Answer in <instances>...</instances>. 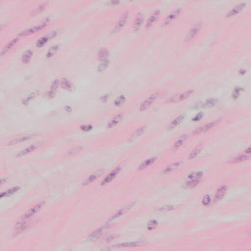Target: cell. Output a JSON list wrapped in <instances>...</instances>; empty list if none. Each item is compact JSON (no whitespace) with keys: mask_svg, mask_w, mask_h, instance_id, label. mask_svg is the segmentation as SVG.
Masks as SVG:
<instances>
[{"mask_svg":"<svg viewBox=\"0 0 251 251\" xmlns=\"http://www.w3.org/2000/svg\"><path fill=\"white\" fill-rule=\"evenodd\" d=\"M44 202H42L32 207L26 213H25V214L16 223V227L18 229L22 228L26 223L27 220H29L36 213H37V212L40 211L43 205H44Z\"/></svg>","mask_w":251,"mask_h":251,"instance_id":"1","label":"cell"},{"mask_svg":"<svg viewBox=\"0 0 251 251\" xmlns=\"http://www.w3.org/2000/svg\"><path fill=\"white\" fill-rule=\"evenodd\" d=\"M194 93V89H190L180 94H176L168 100V103H176L182 102L189 98Z\"/></svg>","mask_w":251,"mask_h":251,"instance_id":"2","label":"cell"},{"mask_svg":"<svg viewBox=\"0 0 251 251\" xmlns=\"http://www.w3.org/2000/svg\"><path fill=\"white\" fill-rule=\"evenodd\" d=\"M50 21L49 19H45L44 21H42V22L39 24V25H37L33 27H30L29 29H27L26 30H23L22 31L21 33H20V36H26V35H29V34H32L33 33L37 32L38 30H40L43 29L45 27H46Z\"/></svg>","mask_w":251,"mask_h":251,"instance_id":"3","label":"cell"},{"mask_svg":"<svg viewBox=\"0 0 251 251\" xmlns=\"http://www.w3.org/2000/svg\"><path fill=\"white\" fill-rule=\"evenodd\" d=\"M158 95L157 93H154L147 97L140 105L139 110L140 111H144L147 109H148L153 104V103L156 101L157 97L158 96Z\"/></svg>","mask_w":251,"mask_h":251,"instance_id":"4","label":"cell"},{"mask_svg":"<svg viewBox=\"0 0 251 251\" xmlns=\"http://www.w3.org/2000/svg\"><path fill=\"white\" fill-rule=\"evenodd\" d=\"M128 17V13L127 12H125L124 13H123L122 15L121 16V17H120V18H119V20L118 21V22L117 23L116 25H115V26L113 29L112 32L113 33H117L118 31H120L124 27V26L127 23Z\"/></svg>","mask_w":251,"mask_h":251,"instance_id":"5","label":"cell"},{"mask_svg":"<svg viewBox=\"0 0 251 251\" xmlns=\"http://www.w3.org/2000/svg\"><path fill=\"white\" fill-rule=\"evenodd\" d=\"M219 121L216 120L208 123L207 124L205 125L200 127L199 128L195 129V131H194L193 133L194 135H199L207 132V131H208L209 129L214 127L216 125H217L218 123H219Z\"/></svg>","mask_w":251,"mask_h":251,"instance_id":"6","label":"cell"},{"mask_svg":"<svg viewBox=\"0 0 251 251\" xmlns=\"http://www.w3.org/2000/svg\"><path fill=\"white\" fill-rule=\"evenodd\" d=\"M181 11H182V8H176L172 11L164 20V23H163L164 26H167L173 21H174V20L179 16Z\"/></svg>","mask_w":251,"mask_h":251,"instance_id":"7","label":"cell"},{"mask_svg":"<svg viewBox=\"0 0 251 251\" xmlns=\"http://www.w3.org/2000/svg\"><path fill=\"white\" fill-rule=\"evenodd\" d=\"M201 23H199L195 25L192 29L188 32V34L186 35V42H189L193 39L196 35L199 33V31L202 27Z\"/></svg>","mask_w":251,"mask_h":251,"instance_id":"8","label":"cell"},{"mask_svg":"<svg viewBox=\"0 0 251 251\" xmlns=\"http://www.w3.org/2000/svg\"><path fill=\"white\" fill-rule=\"evenodd\" d=\"M246 5V3L245 2L238 4L237 5H235V7H234L227 13L226 17L229 18V17H233L234 15H236L240 13L245 8Z\"/></svg>","mask_w":251,"mask_h":251,"instance_id":"9","label":"cell"},{"mask_svg":"<svg viewBox=\"0 0 251 251\" xmlns=\"http://www.w3.org/2000/svg\"><path fill=\"white\" fill-rule=\"evenodd\" d=\"M146 242L144 241H138L135 242H128L119 244L115 245L114 247L116 248H133V247H139L143 246L145 244Z\"/></svg>","mask_w":251,"mask_h":251,"instance_id":"10","label":"cell"},{"mask_svg":"<svg viewBox=\"0 0 251 251\" xmlns=\"http://www.w3.org/2000/svg\"><path fill=\"white\" fill-rule=\"evenodd\" d=\"M160 10H156L154 11L152 14L148 18V20L147 21L146 25V27L147 29H149L150 27L153 26V25H154V23L157 22V20H158V18L160 17Z\"/></svg>","mask_w":251,"mask_h":251,"instance_id":"11","label":"cell"},{"mask_svg":"<svg viewBox=\"0 0 251 251\" xmlns=\"http://www.w3.org/2000/svg\"><path fill=\"white\" fill-rule=\"evenodd\" d=\"M121 169V168L120 166H118L116 168H115L114 170H113L110 173V174L107 176L105 178V179L103 180V181L101 183L102 185H105V184L111 182V180L114 179L115 176L117 175L119 172L120 171Z\"/></svg>","mask_w":251,"mask_h":251,"instance_id":"12","label":"cell"},{"mask_svg":"<svg viewBox=\"0 0 251 251\" xmlns=\"http://www.w3.org/2000/svg\"><path fill=\"white\" fill-rule=\"evenodd\" d=\"M34 136V135H29L18 137V138H16L14 139L13 140H11L8 143V145L9 146H13V145H16V144H19V143L24 142L28 141L30 139L32 138Z\"/></svg>","mask_w":251,"mask_h":251,"instance_id":"13","label":"cell"},{"mask_svg":"<svg viewBox=\"0 0 251 251\" xmlns=\"http://www.w3.org/2000/svg\"><path fill=\"white\" fill-rule=\"evenodd\" d=\"M144 22V18L142 15L141 13H138L135 18L133 22V30L134 31H137L139 30L142 26Z\"/></svg>","mask_w":251,"mask_h":251,"instance_id":"14","label":"cell"},{"mask_svg":"<svg viewBox=\"0 0 251 251\" xmlns=\"http://www.w3.org/2000/svg\"><path fill=\"white\" fill-rule=\"evenodd\" d=\"M227 190V188L226 186H223L220 187L216 192L214 198V202L217 203L220 200L222 199L225 196Z\"/></svg>","mask_w":251,"mask_h":251,"instance_id":"15","label":"cell"},{"mask_svg":"<svg viewBox=\"0 0 251 251\" xmlns=\"http://www.w3.org/2000/svg\"><path fill=\"white\" fill-rule=\"evenodd\" d=\"M59 81L58 79L55 80L53 81L52 85H51V87H50V90H49L48 92L49 98H50V99H52L55 97L58 87L59 86Z\"/></svg>","mask_w":251,"mask_h":251,"instance_id":"16","label":"cell"},{"mask_svg":"<svg viewBox=\"0 0 251 251\" xmlns=\"http://www.w3.org/2000/svg\"><path fill=\"white\" fill-rule=\"evenodd\" d=\"M39 144H34L30 145V146L28 147L27 148H25L22 151L19 152L17 154V157H21L23 156H26L27 154H29L31 152H33V151L35 150L39 146Z\"/></svg>","mask_w":251,"mask_h":251,"instance_id":"17","label":"cell"},{"mask_svg":"<svg viewBox=\"0 0 251 251\" xmlns=\"http://www.w3.org/2000/svg\"><path fill=\"white\" fill-rule=\"evenodd\" d=\"M184 118V115H180L179 116H178L175 119H174L171 122L170 124L169 125L168 127V129L171 130V129L175 128L176 127L178 126L180 124V123H182Z\"/></svg>","mask_w":251,"mask_h":251,"instance_id":"18","label":"cell"},{"mask_svg":"<svg viewBox=\"0 0 251 251\" xmlns=\"http://www.w3.org/2000/svg\"><path fill=\"white\" fill-rule=\"evenodd\" d=\"M103 173V171L102 170H99L98 171L95 173L94 174H92L91 175L89 176L86 180H85L84 182H83V185L84 186H86L88 185L89 183H91L92 182H94V180L97 179V178L101 175V174Z\"/></svg>","mask_w":251,"mask_h":251,"instance_id":"19","label":"cell"},{"mask_svg":"<svg viewBox=\"0 0 251 251\" xmlns=\"http://www.w3.org/2000/svg\"><path fill=\"white\" fill-rule=\"evenodd\" d=\"M250 158V155L248 154H241L232 158L228 161L229 164H237L248 160Z\"/></svg>","mask_w":251,"mask_h":251,"instance_id":"20","label":"cell"},{"mask_svg":"<svg viewBox=\"0 0 251 251\" xmlns=\"http://www.w3.org/2000/svg\"><path fill=\"white\" fill-rule=\"evenodd\" d=\"M123 115L122 114H119L115 115V116L114 117L113 119H111V120L109 122L107 127L110 129L115 127L123 119Z\"/></svg>","mask_w":251,"mask_h":251,"instance_id":"21","label":"cell"},{"mask_svg":"<svg viewBox=\"0 0 251 251\" xmlns=\"http://www.w3.org/2000/svg\"><path fill=\"white\" fill-rule=\"evenodd\" d=\"M203 146H204V145L203 143H200L199 145H198L190 154L188 157V159L192 160L195 158L203 150Z\"/></svg>","mask_w":251,"mask_h":251,"instance_id":"22","label":"cell"},{"mask_svg":"<svg viewBox=\"0 0 251 251\" xmlns=\"http://www.w3.org/2000/svg\"><path fill=\"white\" fill-rule=\"evenodd\" d=\"M107 227H108L107 225H105L97 229V230L94 231L93 233L90 234L89 237V238L91 239V240H95L96 239L99 238L101 236V234H103V231Z\"/></svg>","mask_w":251,"mask_h":251,"instance_id":"23","label":"cell"},{"mask_svg":"<svg viewBox=\"0 0 251 251\" xmlns=\"http://www.w3.org/2000/svg\"><path fill=\"white\" fill-rule=\"evenodd\" d=\"M133 205H134L133 203L129 204L125 208H123L122 209H120L117 213H115L113 217H111V220H113L115 219L118 218L119 217H120L121 216L124 214L126 212L128 211L129 209H131V208L133 207Z\"/></svg>","mask_w":251,"mask_h":251,"instance_id":"24","label":"cell"},{"mask_svg":"<svg viewBox=\"0 0 251 251\" xmlns=\"http://www.w3.org/2000/svg\"><path fill=\"white\" fill-rule=\"evenodd\" d=\"M109 55V51L108 49L106 48H103L98 51L97 58L99 60L103 61L106 59Z\"/></svg>","mask_w":251,"mask_h":251,"instance_id":"25","label":"cell"},{"mask_svg":"<svg viewBox=\"0 0 251 251\" xmlns=\"http://www.w3.org/2000/svg\"><path fill=\"white\" fill-rule=\"evenodd\" d=\"M18 39L17 38H14V39H12V40H11L10 42H8L7 44V45L5 47V48L1 51V56L6 54L8 51H9L11 48L12 47H13L15 44L16 43H17Z\"/></svg>","mask_w":251,"mask_h":251,"instance_id":"26","label":"cell"},{"mask_svg":"<svg viewBox=\"0 0 251 251\" xmlns=\"http://www.w3.org/2000/svg\"><path fill=\"white\" fill-rule=\"evenodd\" d=\"M61 85H62V87L63 89L67 90V91H71L73 89V86L72 85V84L67 78H62V80L61 81Z\"/></svg>","mask_w":251,"mask_h":251,"instance_id":"27","label":"cell"},{"mask_svg":"<svg viewBox=\"0 0 251 251\" xmlns=\"http://www.w3.org/2000/svg\"><path fill=\"white\" fill-rule=\"evenodd\" d=\"M19 189L20 187L18 186H15L12 188H11L7 191H5V192L2 193L0 195V197L1 198H2L3 197H7L11 196V195H13V194L15 193L16 192H17Z\"/></svg>","mask_w":251,"mask_h":251,"instance_id":"28","label":"cell"},{"mask_svg":"<svg viewBox=\"0 0 251 251\" xmlns=\"http://www.w3.org/2000/svg\"><path fill=\"white\" fill-rule=\"evenodd\" d=\"M156 159H157V158L156 157H153L152 158H149V159L147 160H145L144 162H143L142 164L140 165L139 167V170H143L144 169L148 167V166H150L152 164L155 162Z\"/></svg>","mask_w":251,"mask_h":251,"instance_id":"29","label":"cell"},{"mask_svg":"<svg viewBox=\"0 0 251 251\" xmlns=\"http://www.w3.org/2000/svg\"><path fill=\"white\" fill-rule=\"evenodd\" d=\"M217 100L214 98H210L203 103L201 106L203 108H209L216 105L217 103Z\"/></svg>","mask_w":251,"mask_h":251,"instance_id":"30","label":"cell"},{"mask_svg":"<svg viewBox=\"0 0 251 251\" xmlns=\"http://www.w3.org/2000/svg\"><path fill=\"white\" fill-rule=\"evenodd\" d=\"M200 183V180H189L183 184L184 188H194L198 186Z\"/></svg>","mask_w":251,"mask_h":251,"instance_id":"31","label":"cell"},{"mask_svg":"<svg viewBox=\"0 0 251 251\" xmlns=\"http://www.w3.org/2000/svg\"><path fill=\"white\" fill-rule=\"evenodd\" d=\"M187 135H183V136L180 137L179 139L174 144V146H173V149L174 150H177L179 148H180V147L182 146V145H183L184 143V141H186V139H187Z\"/></svg>","mask_w":251,"mask_h":251,"instance_id":"32","label":"cell"},{"mask_svg":"<svg viewBox=\"0 0 251 251\" xmlns=\"http://www.w3.org/2000/svg\"><path fill=\"white\" fill-rule=\"evenodd\" d=\"M33 51L30 50H27L24 52L22 58V62L24 63H27L30 62L31 57L33 56Z\"/></svg>","mask_w":251,"mask_h":251,"instance_id":"33","label":"cell"},{"mask_svg":"<svg viewBox=\"0 0 251 251\" xmlns=\"http://www.w3.org/2000/svg\"><path fill=\"white\" fill-rule=\"evenodd\" d=\"M180 162H175L172 164L170 165V166H168L164 170V173H168L171 172L173 171L174 170H175L176 169L178 168L180 166Z\"/></svg>","mask_w":251,"mask_h":251,"instance_id":"34","label":"cell"},{"mask_svg":"<svg viewBox=\"0 0 251 251\" xmlns=\"http://www.w3.org/2000/svg\"><path fill=\"white\" fill-rule=\"evenodd\" d=\"M109 64H110V62L109 60H107V59L106 60H103L102 61V63L98 65L97 70L99 72H103L108 67Z\"/></svg>","mask_w":251,"mask_h":251,"instance_id":"35","label":"cell"},{"mask_svg":"<svg viewBox=\"0 0 251 251\" xmlns=\"http://www.w3.org/2000/svg\"><path fill=\"white\" fill-rule=\"evenodd\" d=\"M203 175L202 171H197L192 173L188 176V178L189 180H200Z\"/></svg>","mask_w":251,"mask_h":251,"instance_id":"36","label":"cell"},{"mask_svg":"<svg viewBox=\"0 0 251 251\" xmlns=\"http://www.w3.org/2000/svg\"><path fill=\"white\" fill-rule=\"evenodd\" d=\"M39 93H40V92H39V91H38L33 92V93H31V94H30V95L28 97H27L23 101V103L24 105H27V104H28V103H29L30 101L31 100H32L34 99L35 97H37V96L39 95Z\"/></svg>","mask_w":251,"mask_h":251,"instance_id":"37","label":"cell"},{"mask_svg":"<svg viewBox=\"0 0 251 251\" xmlns=\"http://www.w3.org/2000/svg\"><path fill=\"white\" fill-rule=\"evenodd\" d=\"M59 48V46L57 45H55L54 46L50 48L46 54V57L47 58H50L54 56V54L56 52V51Z\"/></svg>","mask_w":251,"mask_h":251,"instance_id":"38","label":"cell"},{"mask_svg":"<svg viewBox=\"0 0 251 251\" xmlns=\"http://www.w3.org/2000/svg\"><path fill=\"white\" fill-rule=\"evenodd\" d=\"M243 88L241 87H237L234 88L233 92V98L235 100L238 99L241 95V93L243 91Z\"/></svg>","mask_w":251,"mask_h":251,"instance_id":"39","label":"cell"},{"mask_svg":"<svg viewBox=\"0 0 251 251\" xmlns=\"http://www.w3.org/2000/svg\"><path fill=\"white\" fill-rule=\"evenodd\" d=\"M125 101L126 98L125 96L121 95L117 98L116 100L114 102V105L117 106H120L123 105L125 103Z\"/></svg>","mask_w":251,"mask_h":251,"instance_id":"40","label":"cell"},{"mask_svg":"<svg viewBox=\"0 0 251 251\" xmlns=\"http://www.w3.org/2000/svg\"><path fill=\"white\" fill-rule=\"evenodd\" d=\"M49 37H42L40 38L37 42V46L38 47H41L45 44V43L48 41L49 39Z\"/></svg>","mask_w":251,"mask_h":251,"instance_id":"41","label":"cell"},{"mask_svg":"<svg viewBox=\"0 0 251 251\" xmlns=\"http://www.w3.org/2000/svg\"><path fill=\"white\" fill-rule=\"evenodd\" d=\"M157 225V221H156V220H152L148 223L147 227H148V230H153L154 228H156Z\"/></svg>","mask_w":251,"mask_h":251,"instance_id":"42","label":"cell"},{"mask_svg":"<svg viewBox=\"0 0 251 251\" xmlns=\"http://www.w3.org/2000/svg\"><path fill=\"white\" fill-rule=\"evenodd\" d=\"M211 202V197H209V195H205L203 197V200H202V204L204 205H208L210 204Z\"/></svg>","mask_w":251,"mask_h":251,"instance_id":"43","label":"cell"},{"mask_svg":"<svg viewBox=\"0 0 251 251\" xmlns=\"http://www.w3.org/2000/svg\"><path fill=\"white\" fill-rule=\"evenodd\" d=\"M47 2H44V3H42V4H41L40 5H38V7L37 8V9L35 10V13H38L39 12L43 11V9H44L45 8L47 5Z\"/></svg>","mask_w":251,"mask_h":251,"instance_id":"44","label":"cell"},{"mask_svg":"<svg viewBox=\"0 0 251 251\" xmlns=\"http://www.w3.org/2000/svg\"><path fill=\"white\" fill-rule=\"evenodd\" d=\"M174 208V206H172V205H165V206H164V207L160 208H159V210L161 211H168L172 210Z\"/></svg>","mask_w":251,"mask_h":251,"instance_id":"45","label":"cell"},{"mask_svg":"<svg viewBox=\"0 0 251 251\" xmlns=\"http://www.w3.org/2000/svg\"><path fill=\"white\" fill-rule=\"evenodd\" d=\"M80 129L82 131L88 132V131H91L92 129V127L91 125H82Z\"/></svg>","mask_w":251,"mask_h":251,"instance_id":"46","label":"cell"},{"mask_svg":"<svg viewBox=\"0 0 251 251\" xmlns=\"http://www.w3.org/2000/svg\"><path fill=\"white\" fill-rule=\"evenodd\" d=\"M144 131V127H141L140 128L137 129V131L135 132V133H134V135L135 136L140 135H141V134H142V133H143Z\"/></svg>","mask_w":251,"mask_h":251,"instance_id":"47","label":"cell"},{"mask_svg":"<svg viewBox=\"0 0 251 251\" xmlns=\"http://www.w3.org/2000/svg\"><path fill=\"white\" fill-rule=\"evenodd\" d=\"M203 117V115L202 113L198 114L197 115H196V116L194 117L193 119V121H197L200 120V119H201Z\"/></svg>","mask_w":251,"mask_h":251,"instance_id":"48","label":"cell"},{"mask_svg":"<svg viewBox=\"0 0 251 251\" xmlns=\"http://www.w3.org/2000/svg\"><path fill=\"white\" fill-rule=\"evenodd\" d=\"M65 110L68 113H70L71 111H72V109L69 106H66L65 107Z\"/></svg>","mask_w":251,"mask_h":251,"instance_id":"49","label":"cell"},{"mask_svg":"<svg viewBox=\"0 0 251 251\" xmlns=\"http://www.w3.org/2000/svg\"><path fill=\"white\" fill-rule=\"evenodd\" d=\"M107 99H108V96L107 95H105L102 97L101 100H102V101H103V102H106L107 100Z\"/></svg>","mask_w":251,"mask_h":251,"instance_id":"50","label":"cell"},{"mask_svg":"<svg viewBox=\"0 0 251 251\" xmlns=\"http://www.w3.org/2000/svg\"><path fill=\"white\" fill-rule=\"evenodd\" d=\"M245 153H246V154L250 155V154H251V148L250 147H249L248 148L246 149V151H245Z\"/></svg>","mask_w":251,"mask_h":251,"instance_id":"51","label":"cell"},{"mask_svg":"<svg viewBox=\"0 0 251 251\" xmlns=\"http://www.w3.org/2000/svg\"><path fill=\"white\" fill-rule=\"evenodd\" d=\"M239 73L241 75H244L246 73V71L242 69H241L239 71Z\"/></svg>","mask_w":251,"mask_h":251,"instance_id":"52","label":"cell"},{"mask_svg":"<svg viewBox=\"0 0 251 251\" xmlns=\"http://www.w3.org/2000/svg\"><path fill=\"white\" fill-rule=\"evenodd\" d=\"M111 3L113 5H117V4H119V1H111Z\"/></svg>","mask_w":251,"mask_h":251,"instance_id":"53","label":"cell"}]
</instances>
